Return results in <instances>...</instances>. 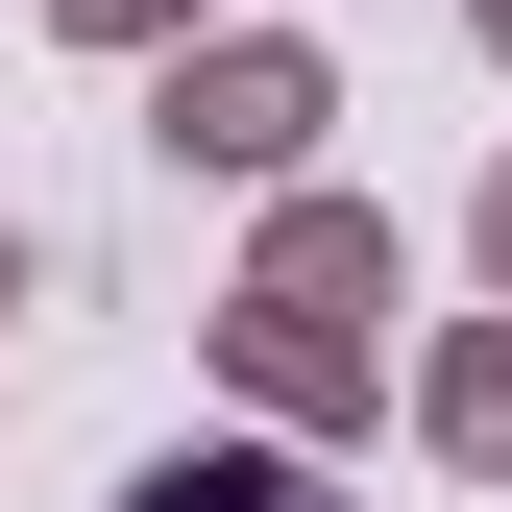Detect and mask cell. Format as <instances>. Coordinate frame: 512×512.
<instances>
[{
	"instance_id": "1",
	"label": "cell",
	"mask_w": 512,
	"mask_h": 512,
	"mask_svg": "<svg viewBox=\"0 0 512 512\" xmlns=\"http://www.w3.org/2000/svg\"><path fill=\"white\" fill-rule=\"evenodd\" d=\"M171 122H196V147H220V171H269V147H293V122H317V74H293V49H220V74H196V98H171Z\"/></svg>"
},
{
	"instance_id": "2",
	"label": "cell",
	"mask_w": 512,
	"mask_h": 512,
	"mask_svg": "<svg viewBox=\"0 0 512 512\" xmlns=\"http://www.w3.org/2000/svg\"><path fill=\"white\" fill-rule=\"evenodd\" d=\"M122 512H342V488H317V464H147Z\"/></svg>"
}]
</instances>
